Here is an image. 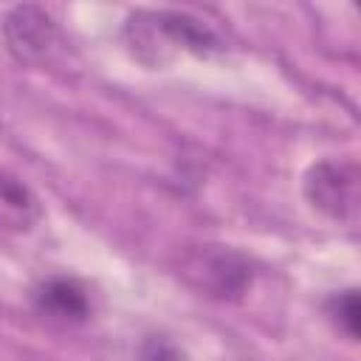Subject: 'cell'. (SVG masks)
<instances>
[{
  "mask_svg": "<svg viewBox=\"0 0 361 361\" xmlns=\"http://www.w3.org/2000/svg\"><path fill=\"white\" fill-rule=\"evenodd\" d=\"M138 361H189V355L175 338L164 333H149L138 344Z\"/></svg>",
  "mask_w": 361,
  "mask_h": 361,
  "instance_id": "obj_8",
  "label": "cell"
},
{
  "mask_svg": "<svg viewBox=\"0 0 361 361\" xmlns=\"http://www.w3.org/2000/svg\"><path fill=\"white\" fill-rule=\"evenodd\" d=\"M180 276L200 296H209L214 302H240L257 279V265L237 248L197 245L183 254Z\"/></svg>",
  "mask_w": 361,
  "mask_h": 361,
  "instance_id": "obj_2",
  "label": "cell"
},
{
  "mask_svg": "<svg viewBox=\"0 0 361 361\" xmlns=\"http://www.w3.org/2000/svg\"><path fill=\"white\" fill-rule=\"evenodd\" d=\"M31 307L56 327H79L90 319L93 305L87 288L73 276H45L31 288Z\"/></svg>",
  "mask_w": 361,
  "mask_h": 361,
  "instance_id": "obj_5",
  "label": "cell"
},
{
  "mask_svg": "<svg viewBox=\"0 0 361 361\" xmlns=\"http://www.w3.org/2000/svg\"><path fill=\"white\" fill-rule=\"evenodd\" d=\"M42 203L25 180L0 169V231H28L39 223Z\"/></svg>",
  "mask_w": 361,
  "mask_h": 361,
  "instance_id": "obj_6",
  "label": "cell"
},
{
  "mask_svg": "<svg viewBox=\"0 0 361 361\" xmlns=\"http://www.w3.org/2000/svg\"><path fill=\"white\" fill-rule=\"evenodd\" d=\"M6 51L28 68H59L68 59V39L59 23L42 6L23 3L3 17Z\"/></svg>",
  "mask_w": 361,
  "mask_h": 361,
  "instance_id": "obj_3",
  "label": "cell"
},
{
  "mask_svg": "<svg viewBox=\"0 0 361 361\" xmlns=\"http://www.w3.org/2000/svg\"><path fill=\"white\" fill-rule=\"evenodd\" d=\"M324 316L330 319V324L344 333L350 341L358 338V290L347 288V290H336L327 296L324 302Z\"/></svg>",
  "mask_w": 361,
  "mask_h": 361,
  "instance_id": "obj_7",
  "label": "cell"
},
{
  "mask_svg": "<svg viewBox=\"0 0 361 361\" xmlns=\"http://www.w3.org/2000/svg\"><path fill=\"white\" fill-rule=\"evenodd\" d=\"M121 34L130 54L149 68L169 62L175 54L209 59L226 51L223 37L206 20L178 8H138L127 17Z\"/></svg>",
  "mask_w": 361,
  "mask_h": 361,
  "instance_id": "obj_1",
  "label": "cell"
},
{
  "mask_svg": "<svg viewBox=\"0 0 361 361\" xmlns=\"http://www.w3.org/2000/svg\"><path fill=\"white\" fill-rule=\"evenodd\" d=\"M358 164L344 158H322L307 166L302 192L307 203L333 223L355 226L358 220Z\"/></svg>",
  "mask_w": 361,
  "mask_h": 361,
  "instance_id": "obj_4",
  "label": "cell"
}]
</instances>
